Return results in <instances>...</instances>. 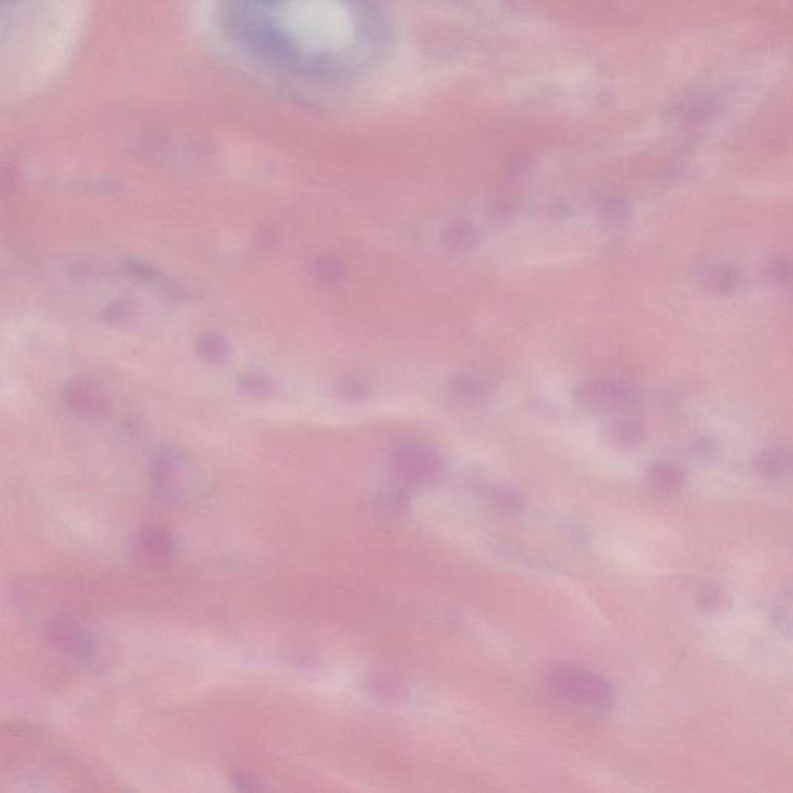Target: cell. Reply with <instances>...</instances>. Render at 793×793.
<instances>
[{"instance_id":"obj_1","label":"cell","mask_w":793,"mask_h":793,"mask_svg":"<svg viewBox=\"0 0 793 793\" xmlns=\"http://www.w3.org/2000/svg\"><path fill=\"white\" fill-rule=\"evenodd\" d=\"M550 690L581 707L609 708L614 702L611 685L603 677L572 663L555 662L546 670Z\"/></svg>"},{"instance_id":"obj_2","label":"cell","mask_w":793,"mask_h":793,"mask_svg":"<svg viewBox=\"0 0 793 793\" xmlns=\"http://www.w3.org/2000/svg\"><path fill=\"white\" fill-rule=\"evenodd\" d=\"M578 405L592 412H615L628 408L636 392L617 382H589L575 389Z\"/></svg>"},{"instance_id":"obj_3","label":"cell","mask_w":793,"mask_h":793,"mask_svg":"<svg viewBox=\"0 0 793 793\" xmlns=\"http://www.w3.org/2000/svg\"><path fill=\"white\" fill-rule=\"evenodd\" d=\"M62 399L70 411L86 419H100L109 409L106 392L92 378H73L67 383Z\"/></svg>"},{"instance_id":"obj_4","label":"cell","mask_w":793,"mask_h":793,"mask_svg":"<svg viewBox=\"0 0 793 793\" xmlns=\"http://www.w3.org/2000/svg\"><path fill=\"white\" fill-rule=\"evenodd\" d=\"M645 439V428L636 420H615L606 430V440L618 450H636Z\"/></svg>"},{"instance_id":"obj_5","label":"cell","mask_w":793,"mask_h":793,"mask_svg":"<svg viewBox=\"0 0 793 793\" xmlns=\"http://www.w3.org/2000/svg\"><path fill=\"white\" fill-rule=\"evenodd\" d=\"M789 454L783 450H764L753 459V471L767 481H780L789 473Z\"/></svg>"},{"instance_id":"obj_6","label":"cell","mask_w":793,"mask_h":793,"mask_svg":"<svg viewBox=\"0 0 793 793\" xmlns=\"http://www.w3.org/2000/svg\"><path fill=\"white\" fill-rule=\"evenodd\" d=\"M442 242L453 251H470L479 244V233L467 220H454L443 228Z\"/></svg>"},{"instance_id":"obj_7","label":"cell","mask_w":793,"mask_h":793,"mask_svg":"<svg viewBox=\"0 0 793 793\" xmlns=\"http://www.w3.org/2000/svg\"><path fill=\"white\" fill-rule=\"evenodd\" d=\"M648 481L656 490L671 495L684 487L685 474L677 465L670 462H656L648 468Z\"/></svg>"},{"instance_id":"obj_8","label":"cell","mask_w":793,"mask_h":793,"mask_svg":"<svg viewBox=\"0 0 793 793\" xmlns=\"http://www.w3.org/2000/svg\"><path fill=\"white\" fill-rule=\"evenodd\" d=\"M450 388L457 399L465 402H484L490 394V389L482 380L470 375H457L451 380Z\"/></svg>"},{"instance_id":"obj_9","label":"cell","mask_w":793,"mask_h":793,"mask_svg":"<svg viewBox=\"0 0 793 793\" xmlns=\"http://www.w3.org/2000/svg\"><path fill=\"white\" fill-rule=\"evenodd\" d=\"M704 279L708 289L715 293H721V295L733 292L739 284L738 272L728 265L711 268L705 273Z\"/></svg>"},{"instance_id":"obj_10","label":"cell","mask_w":793,"mask_h":793,"mask_svg":"<svg viewBox=\"0 0 793 793\" xmlns=\"http://www.w3.org/2000/svg\"><path fill=\"white\" fill-rule=\"evenodd\" d=\"M197 352L203 360L210 361V363H222L230 354V347L219 333L208 332L199 338Z\"/></svg>"},{"instance_id":"obj_11","label":"cell","mask_w":793,"mask_h":793,"mask_svg":"<svg viewBox=\"0 0 793 793\" xmlns=\"http://www.w3.org/2000/svg\"><path fill=\"white\" fill-rule=\"evenodd\" d=\"M239 386L242 391L247 394L258 395V397H265L273 391L272 380L264 375L259 374H244L239 378Z\"/></svg>"},{"instance_id":"obj_12","label":"cell","mask_w":793,"mask_h":793,"mask_svg":"<svg viewBox=\"0 0 793 793\" xmlns=\"http://www.w3.org/2000/svg\"><path fill=\"white\" fill-rule=\"evenodd\" d=\"M697 605L708 612L721 611L730 606V598L718 588H707L697 597Z\"/></svg>"},{"instance_id":"obj_13","label":"cell","mask_w":793,"mask_h":793,"mask_svg":"<svg viewBox=\"0 0 793 793\" xmlns=\"http://www.w3.org/2000/svg\"><path fill=\"white\" fill-rule=\"evenodd\" d=\"M628 216V206H626V203L622 202V200L614 199L603 203V208H601V217H603V220H605L606 225H611V227L623 225L625 224L626 219H628Z\"/></svg>"},{"instance_id":"obj_14","label":"cell","mask_w":793,"mask_h":793,"mask_svg":"<svg viewBox=\"0 0 793 793\" xmlns=\"http://www.w3.org/2000/svg\"><path fill=\"white\" fill-rule=\"evenodd\" d=\"M491 498H493L495 505H498L499 510H502V512L515 513L521 510L522 498L518 495V493H516L515 490H512V488H495Z\"/></svg>"},{"instance_id":"obj_15","label":"cell","mask_w":793,"mask_h":793,"mask_svg":"<svg viewBox=\"0 0 793 793\" xmlns=\"http://www.w3.org/2000/svg\"><path fill=\"white\" fill-rule=\"evenodd\" d=\"M767 281L776 287H786L790 284V264L784 259H773L764 270Z\"/></svg>"},{"instance_id":"obj_16","label":"cell","mask_w":793,"mask_h":793,"mask_svg":"<svg viewBox=\"0 0 793 793\" xmlns=\"http://www.w3.org/2000/svg\"><path fill=\"white\" fill-rule=\"evenodd\" d=\"M315 273L324 281H335L340 278L341 265L332 259H321L316 262Z\"/></svg>"},{"instance_id":"obj_17","label":"cell","mask_w":793,"mask_h":793,"mask_svg":"<svg viewBox=\"0 0 793 793\" xmlns=\"http://www.w3.org/2000/svg\"><path fill=\"white\" fill-rule=\"evenodd\" d=\"M343 395L349 400H361L368 394V389L358 380H347L343 385Z\"/></svg>"},{"instance_id":"obj_18","label":"cell","mask_w":793,"mask_h":793,"mask_svg":"<svg viewBox=\"0 0 793 793\" xmlns=\"http://www.w3.org/2000/svg\"><path fill=\"white\" fill-rule=\"evenodd\" d=\"M696 448H697V453L701 454V456L705 457V459H707V457L715 456L716 451H718V448H716L715 443L707 439L697 443Z\"/></svg>"}]
</instances>
